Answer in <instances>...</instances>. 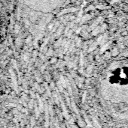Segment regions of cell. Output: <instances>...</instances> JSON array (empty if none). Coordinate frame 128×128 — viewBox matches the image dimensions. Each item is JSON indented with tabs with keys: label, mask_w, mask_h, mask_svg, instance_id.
Masks as SVG:
<instances>
[{
	"label": "cell",
	"mask_w": 128,
	"mask_h": 128,
	"mask_svg": "<svg viewBox=\"0 0 128 128\" xmlns=\"http://www.w3.org/2000/svg\"><path fill=\"white\" fill-rule=\"evenodd\" d=\"M100 94L110 108L117 113L128 112V62L117 61L103 71Z\"/></svg>",
	"instance_id": "6da1fadb"
}]
</instances>
